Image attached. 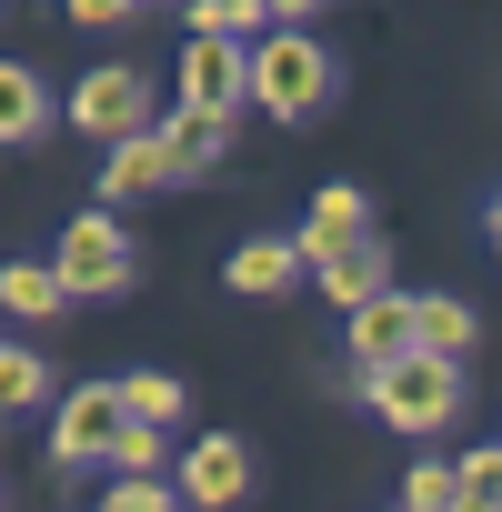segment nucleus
<instances>
[{
  "label": "nucleus",
  "mask_w": 502,
  "mask_h": 512,
  "mask_svg": "<svg viewBox=\"0 0 502 512\" xmlns=\"http://www.w3.org/2000/svg\"><path fill=\"white\" fill-rule=\"evenodd\" d=\"M251 111H272V121H322L332 111V51L312 31H272L262 51H251Z\"/></svg>",
  "instance_id": "nucleus-1"
},
{
  "label": "nucleus",
  "mask_w": 502,
  "mask_h": 512,
  "mask_svg": "<svg viewBox=\"0 0 502 512\" xmlns=\"http://www.w3.org/2000/svg\"><path fill=\"white\" fill-rule=\"evenodd\" d=\"M71 131H91L101 151H121V141L161 131V121H151V71H131V61L81 71V91H71Z\"/></svg>",
  "instance_id": "nucleus-2"
},
{
  "label": "nucleus",
  "mask_w": 502,
  "mask_h": 512,
  "mask_svg": "<svg viewBox=\"0 0 502 512\" xmlns=\"http://www.w3.org/2000/svg\"><path fill=\"white\" fill-rule=\"evenodd\" d=\"M61 282H71V302H111V292H131V231H121V211H81L71 231H61V262H51Z\"/></svg>",
  "instance_id": "nucleus-3"
},
{
  "label": "nucleus",
  "mask_w": 502,
  "mask_h": 512,
  "mask_svg": "<svg viewBox=\"0 0 502 512\" xmlns=\"http://www.w3.org/2000/svg\"><path fill=\"white\" fill-rule=\"evenodd\" d=\"M372 412H382L392 432H442V422L462 412V372L432 362V352H412V362L372 372Z\"/></svg>",
  "instance_id": "nucleus-4"
},
{
  "label": "nucleus",
  "mask_w": 502,
  "mask_h": 512,
  "mask_svg": "<svg viewBox=\"0 0 502 512\" xmlns=\"http://www.w3.org/2000/svg\"><path fill=\"white\" fill-rule=\"evenodd\" d=\"M121 432H131L121 382H81V392H61V412H51V462H61V472H91V462L121 452Z\"/></svg>",
  "instance_id": "nucleus-5"
},
{
  "label": "nucleus",
  "mask_w": 502,
  "mask_h": 512,
  "mask_svg": "<svg viewBox=\"0 0 502 512\" xmlns=\"http://www.w3.org/2000/svg\"><path fill=\"white\" fill-rule=\"evenodd\" d=\"M171 492H181L191 512H231V502L251 492V442H241V432H201V442L171 462Z\"/></svg>",
  "instance_id": "nucleus-6"
},
{
  "label": "nucleus",
  "mask_w": 502,
  "mask_h": 512,
  "mask_svg": "<svg viewBox=\"0 0 502 512\" xmlns=\"http://www.w3.org/2000/svg\"><path fill=\"white\" fill-rule=\"evenodd\" d=\"M241 101H251V51H241V41H191V51H181V111L231 121Z\"/></svg>",
  "instance_id": "nucleus-7"
},
{
  "label": "nucleus",
  "mask_w": 502,
  "mask_h": 512,
  "mask_svg": "<svg viewBox=\"0 0 502 512\" xmlns=\"http://www.w3.org/2000/svg\"><path fill=\"white\" fill-rule=\"evenodd\" d=\"M412 352H422V292H382V302L352 312V362H362V382L392 372V362H412Z\"/></svg>",
  "instance_id": "nucleus-8"
},
{
  "label": "nucleus",
  "mask_w": 502,
  "mask_h": 512,
  "mask_svg": "<svg viewBox=\"0 0 502 512\" xmlns=\"http://www.w3.org/2000/svg\"><path fill=\"white\" fill-rule=\"evenodd\" d=\"M171 181H181V161H171V141H161V131H141V141L101 151V211H111V201H141V191H171Z\"/></svg>",
  "instance_id": "nucleus-9"
},
{
  "label": "nucleus",
  "mask_w": 502,
  "mask_h": 512,
  "mask_svg": "<svg viewBox=\"0 0 502 512\" xmlns=\"http://www.w3.org/2000/svg\"><path fill=\"white\" fill-rule=\"evenodd\" d=\"M51 121H61V111H51L41 71H31V61H0V151H31Z\"/></svg>",
  "instance_id": "nucleus-10"
},
{
  "label": "nucleus",
  "mask_w": 502,
  "mask_h": 512,
  "mask_svg": "<svg viewBox=\"0 0 502 512\" xmlns=\"http://www.w3.org/2000/svg\"><path fill=\"white\" fill-rule=\"evenodd\" d=\"M312 272H322V292H332L342 312H362V302H382V292H392V272H382V241H372V231H362V241H342V251H322Z\"/></svg>",
  "instance_id": "nucleus-11"
},
{
  "label": "nucleus",
  "mask_w": 502,
  "mask_h": 512,
  "mask_svg": "<svg viewBox=\"0 0 502 512\" xmlns=\"http://www.w3.org/2000/svg\"><path fill=\"white\" fill-rule=\"evenodd\" d=\"M0 312H21V322L41 332V322L71 312V282H61L51 262H0Z\"/></svg>",
  "instance_id": "nucleus-12"
},
{
  "label": "nucleus",
  "mask_w": 502,
  "mask_h": 512,
  "mask_svg": "<svg viewBox=\"0 0 502 512\" xmlns=\"http://www.w3.org/2000/svg\"><path fill=\"white\" fill-rule=\"evenodd\" d=\"M221 282H231V292H251V302H282V292L302 282V251H292V241H241Z\"/></svg>",
  "instance_id": "nucleus-13"
},
{
  "label": "nucleus",
  "mask_w": 502,
  "mask_h": 512,
  "mask_svg": "<svg viewBox=\"0 0 502 512\" xmlns=\"http://www.w3.org/2000/svg\"><path fill=\"white\" fill-rule=\"evenodd\" d=\"M181 21H191V41H241V51H262V31H272L262 0H181Z\"/></svg>",
  "instance_id": "nucleus-14"
},
{
  "label": "nucleus",
  "mask_w": 502,
  "mask_h": 512,
  "mask_svg": "<svg viewBox=\"0 0 502 512\" xmlns=\"http://www.w3.org/2000/svg\"><path fill=\"white\" fill-rule=\"evenodd\" d=\"M161 141H171V161H181V181H201V171L221 161V141H231V121H201V111H171V121H161Z\"/></svg>",
  "instance_id": "nucleus-15"
},
{
  "label": "nucleus",
  "mask_w": 502,
  "mask_h": 512,
  "mask_svg": "<svg viewBox=\"0 0 502 512\" xmlns=\"http://www.w3.org/2000/svg\"><path fill=\"white\" fill-rule=\"evenodd\" d=\"M402 512H462V462H442V452L402 462Z\"/></svg>",
  "instance_id": "nucleus-16"
},
{
  "label": "nucleus",
  "mask_w": 502,
  "mask_h": 512,
  "mask_svg": "<svg viewBox=\"0 0 502 512\" xmlns=\"http://www.w3.org/2000/svg\"><path fill=\"white\" fill-rule=\"evenodd\" d=\"M422 352H432V362H462V352H472V302L422 292Z\"/></svg>",
  "instance_id": "nucleus-17"
},
{
  "label": "nucleus",
  "mask_w": 502,
  "mask_h": 512,
  "mask_svg": "<svg viewBox=\"0 0 502 512\" xmlns=\"http://www.w3.org/2000/svg\"><path fill=\"white\" fill-rule=\"evenodd\" d=\"M121 412L171 432V422H181V382H171V372H121Z\"/></svg>",
  "instance_id": "nucleus-18"
},
{
  "label": "nucleus",
  "mask_w": 502,
  "mask_h": 512,
  "mask_svg": "<svg viewBox=\"0 0 502 512\" xmlns=\"http://www.w3.org/2000/svg\"><path fill=\"white\" fill-rule=\"evenodd\" d=\"M51 392V362L31 352V342H0V412H21V402H41Z\"/></svg>",
  "instance_id": "nucleus-19"
},
{
  "label": "nucleus",
  "mask_w": 502,
  "mask_h": 512,
  "mask_svg": "<svg viewBox=\"0 0 502 512\" xmlns=\"http://www.w3.org/2000/svg\"><path fill=\"white\" fill-rule=\"evenodd\" d=\"M462 502H472V512H502V442L462 452Z\"/></svg>",
  "instance_id": "nucleus-20"
},
{
  "label": "nucleus",
  "mask_w": 502,
  "mask_h": 512,
  "mask_svg": "<svg viewBox=\"0 0 502 512\" xmlns=\"http://www.w3.org/2000/svg\"><path fill=\"white\" fill-rule=\"evenodd\" d=\"M101 512H181V492H171V482H111Z\"/></svg>",
  "instance_id": "nucleus-21"
},
{
  "label": "nucleus",
  "mask_w": 502,
  "mask_h": 512,
  "mask_svg": "<svg viewBox=\"0 0 502 512\" xmlns=\"http://www.w3.org/2000/svg\"><path fill=\"white\" fill-rule=\"evenodd\" d=\"M131 11H141V0H71V21H81V31H111V21H131Z\"/></svg>",
  "instance_id": "nucleus-22"
},
{
  "label": "nucleus",
  "mask_w": 502,
  "mask_h": 512,
  "mask_svg": "<svg viewBox=\"0 0 502 512\" xmlns=\"http://www.w3.org/2000/svg\"><path fill=\"white\" fill-rule=\"evenodd\" d=\"M262 11H272V31H292V21L312 11V0H262Z\"/></svg>",
  "instance_id": "nucleus-23"
},
{
  "label": "nucleus",
  "mask_w": 502,
  "mask_h": 512,
  "mask_svg": "<svg viewBox=\"0 0 502 512\" xmlns=\"http://www.w3.org/2000/svg\"><path fill=\"white\" fill-rule=\"evenodd\" d=\"M492 251H502V191H492Z\"/></svg>",
  "instance_id": "nucleus-24"
},
{
  "label": "nucleus",
  "mask_w": 502,
  "mask_h": 512,
  "mask_svg": "<svg viewBox=\"0 0 502 512\" xmlns=\"http://www.w3.org/2000/svg\"><path fill=\"white\" fill-rule=\"evenodd\" d=\"M462 512H472V502H462Z\"/></svg>",
  "instance_id": "nucleus-25"
},
{
  "label": "nucleus",
  "mask_w": 502,
  "mask_h": 512,
  "mask_svg": "<svg viewBox=\"0 0 502 512\" xmlns=\"http://www.w3.org/2000/svg\"><path fill=\"white\" fill-rule=\"evenodd\" d=\"M392 512H402V502H392Z\"/></svg>",
  "instance_id": "nucleus-26"
}]
</instances>
